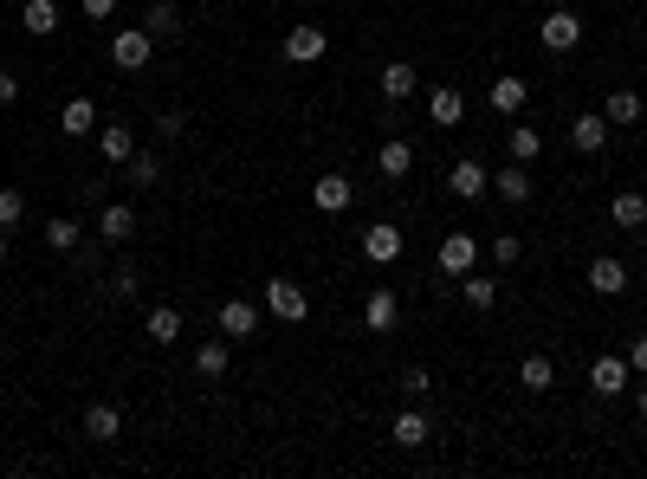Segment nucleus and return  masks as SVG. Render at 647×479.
Here are the masks:
<instances>
[{
    "label": "nucleus",
    "mask_w": 647,
    "mask_h": 479,
    "mask_svg": "<svg viewBox=\"0 0 647 479\" xmlns=\"http://www.w3.org/2000/svg\"><path fill=\"white\" fill-rule=\"evenodd\" d=\"M259 305H266L279 324H305L311 318V298H305V285H298V279H266V285H259Z\"/></svg>",
    "instance_id": "1"
},
{
    "label": "nucleus",
    "mask_w": 647,
    "mask_h": 479,
    "mask_svg": "<svg viewBox=\"0 0 647 479\" xmlns=\"http://www.w3.org/2000/svg\"><path fill=\"white\" fill-rule=\"evenodd\" d=\"M214 331L227 337V344L259 337V305H253V298H220V305H214Z\"/></svg>",
    "instance_id": "2"
},
{
    "label": "nucleus",
    "mask_w": 647,
    "mask_h": 479,
    "mask_svg": "<svg viewBox=\"0 0 647 479\" xmlns=\"http://www.w3.org/2000/svg\"><path fill=\"white\" fill-rule=\"evenodd\" d=\"M538 39H544V52H576V46H583V13H570V7L544 13V20H538Z\"/></svg>",
    "instance_id": "3"
},
{
    "label": "nucleus",
    "mask_w": 647,
    "mask_h": 479,
    "mask_svg": "<svg viewBox=\"0 0 647 479\" xmlns=\"http://www.w3.org/2000/svg\"><path fill=\"white\" fill-rule=\"evenodd\" d=\"M149 52H156V39H149L143 26H117V39H110V65H117V72H143Z\"/></svg>",
    "instance_id": "4"
},
{
    "label": "nucleus",
    "mask_w": 647,
    "mask_h": 479,
    "mask_svg": "<svg viewBox=\"0 0 647 479\" xmlns=\"http://www.w3.org/2000/svg\"><path fill=\"white\" fill-rule=\"evenodd\" d=\"M324 52H330V39H324L318 20H298L292 33H285V59H292V65H318Z\"/></svg>",
    "instance_id": "5"
},
{
    "label": "nucleus",
    "mask_w": 647,
    "mask_h": 479,
    "mask_svg": "<svg viewBox=\"0 0 647 479\" xmlns=\"http://www.w3.org/2000/svg\"><path fill=\"white\" fill-rule=\"evenodd\" d=\"M356 246H363V259H369V266H395L408 240H402V227L376 221V227H363V240H356Z\"/></svg>",
    "instance_id": "6"
},
{
    "label": "nucleus",
    "mask_w": 647,
    "mask_h": 479,
    "mask_svg": "<svg viewBox=\"0 0 647 479\" xmlns=\"http://www.w3.org/2000/svg\"><path fill=\"white\" fill-rule=\"evenodd\" d=\"M350 201H356L350 175H318V182H311V208L318 214H350Z\"/></svg>",
    "instance_id": "7"
},
{
    "label": "nucleus",
    "mask_w": 647,
    "mask_h": 479,
    "mask_svg": "<svg viewBox=\"0 0 647 479\" xmlns=\"http://www.w3.org/2000/svg\"><path fill=\"white\" fill-rule=\"evenodd\" d=\"M473 266H479V240L466 234V227H460V234H447V240H440V272H447V279H466Z\"/></svg>",
    "instance_id": "8"
},
{
    "label": "nucleus",
    "mask_w": 647,
    "mask_h": 479,
    "mask_svg": "<svg viewBox=\"0 0 647 479\" xmlns=\"http://www.w3.org/2000/svg\"><path fill=\"white\" fill-rule=\"evenodd\" d=\"M583 279H589V292H596V298H622V292H628V266H622L615 253L589 259V272H583Z\"/></svg>",
    "instance_id": "9"
},
{
    "label": "nucleus",
    "mask_w": 647,
    "mask_h": 479,
    "mask_svg": "<svg viewBox=\"0 0 647 479\" xmlns=\"http://www.w3.org/2000/svg\"><path fill=\"white\" fill-rule=\"evenodd\" d=\"M376 85H382V98H389V104H408L421 91V78H415V65H408V59H389L376 72Z\"/></svg>",
    "instance_id": "10"
},
{
    "label": "nucleus",
    "mask_w": 647,
    "mask_h": 479,
    "mask_svg": "<svg viewBox=\"0 0 647 479\" xmlns=\"http://www.w3.org/2000/svg\"><path fill=\"white\" fill-rule=\"evenodd\" d=\"M628 382H635L628 357H596V363H589V389H596V395H622Z\"/></svg>",
    "instance_id": "11"
},
{
    "label": "nucleus",
    "mask_w": 647,
    "mask_h": 479,
    "mask_svg": "<svg viewBox=\"0 0 647 479\" xmlns=\"http://www.w3.org/2000/svg\"><path fill=\"white\" fill-rule=\"evenodd\" d=\"M570 149L576 156H602L609 149V117H570Z\"/></svg>",
    "instance_id": "12"
},
{
    "label": "nucleus",
    "mask_w": 647,
    "mask_h": 479,
    "mask_svg": "<svg viewBox=\"0 0 647 479\" xmlns=\"http://www.w3.org/2000/svg\"><path fill=\"white\" fill-rule=\"evenodd\" d=\"M447 188H453V195H460V201H479V195H486V188H492V175L479 169L473 156H460V162H453V169H447Z\"/></svg>",
    "instance_id": "13"
},
{
    "label": "nucleus",
    "mask_w": 647,
    "mask_h": 479,
    "mask_svg": "<svg viewBox=\"0 0 647 479\" xmlns=\"http://www.w3.org/2000/svg\"><path fill=\"white\" fill-rule=\"evenodd\" d=\"M395 318H402V298H395L389 285H376V292L363 298V324L369 331H395Z\"/></svg>",
    "instance_id": "14"
},
{
    "label": "nucleus",
    "mask_w": 647,
    "mask_h": 479,
    "mask_svg": "<svg viewBox=\"0 0 647 479\" xmlns=\"http://www.w3.org/2000/svg\"><path fill=\"white\" fill-rule=\"evenodd\" d=\"M98 149H104L110 169H123V162L136 156V130H130V123H104V130H98Z\"/></svg>",
    "instance_id": "15"
},
{
    "label": "nucleus",
    "mask_w": 647,
    "mask_h": 479,
    "mask_svg": "<svg viewBox=\"0 0 647 479\" xmlns=\"http://www.w3.org/2000/svg\"><path fill=\"white\" fill-rule=\"evenodd\" d=\"M123 434V408L117 402H91L85 408V441H117Z\"/></svg>",
    "instance_id": "16"
},
{
    "label": "nucleus",
    "mask_w": 647,
    "mask_h": 479,
    "mask_svg": "<svg viewBox=\"0 0 647 479\" xmlns=\"http://www.w3.org/2000/svg\"><path fill=\"white\" fill-rule=\"evenodd\" d=\"M98 234L110 246H123V240L136 234V208H130V201H110V208H98Z\"/></svg>",
    "instance_id": "17"
},
{
    "label": "nucleus",
    "mask_w": 647,
    "mask_h": 479,
    "mask_svg": "<svg viewBox=\"0 0 647 479\" xmlns=\"http://www.w3.org/2000/svg\"><path fill=\"white\" fill-rule=\"evenodd\" d=\"M408 169H415V143H402V136H395V143L376 149V175H382V182H402Z\"/></svg>",
    "instance_id": "18"
},
{
    "label": "nucleus",
    "mask_w": 647,
    "mask_h": 479,
    "mask_svg": "<svg viewBox=\"0 0 647 479\" xmlns=\"http://www.w3.org/2000/svg\"><path fill=\"white\" fill-rule=\"evenodd\" d=\"M428 117H434V130H453V123L466 117V98H460L453 85H434V91H428Z\"/></svg>",
    "instance_id": "19"
},
{
    "label": "nucleus",
    "mask_w": 647,
    "mask_h": 479,
    "mask_svg": "<svg viewBox=\"0 0 647 479\" xmlns=\"http://www.w3.org/2000/svg\"><path fill=\"white\" fill-rule=\"evenodd\" d=\"M525 98H531V85H525L518 72L492 78V111H505V117H512V111H525Z\"/></svg>",
    "instance_id": "20"
},
{
    "label": "nucleus",
    "mask_w": 647,
    "mask_h": 479,
    "mask_svg": "<svg viewBox=\"0 0 647 479\" xmlns=\"http://www.w3.org/2000/svg\"><path fill=\"white\" fill-rule=\"evenodd\" d=\"M20 26H26L33 39L59 33V0H26V7H20Z\"/></svg>",
    "instance_id": "21"
},
{
    "label": "nucleus",
    "mask_w": 647,
    "mask_h": 479,
    "mask_svg": "<svg viewBox=\"0 0 647 479\" xmlns=\"http://www.w3.org/2000/svg\"><path fill=\"white\" fill-rule=\"evenodd\" d=\"M602 117H609V130H615V123H641L647 117V104H641V91H609V104H602Z\"/></svg>",
    "instance_id": "22"
},
{
    "label": "nucleus",
    "mask_w": 647,
    "mask_h": 479,
    "mask_svg": "<svg viewBox=\"0 0 647 479\" xmlns=\"http://www.w3.org/2000/svg\"><path fill=\"white\" fill-rule=\"evenodd\" d=\"M143 33L149 39H182V13H175V0H156V7L143 13Z\"/></svg>",
    "instance_id": "23"
},
{
    "label": "nucleus",
    "mask_w": 647,
    "mask_h": 479,
    "mask_svg": "<svg viewBox=\"0 0 647 479\" xmlns=\"http://www.w3.org/2000/svg\"><path fill=\"white\" fill-rule=\"evenodd\" d=\"M389 441L395 447H428V415H421V408H402L395 428H389Z\"/></svg>",
    "instance_id": "24"
},
{
    "label": "nucleus",
    "mask_w": 647,
    "mask_h": 479,
    "mask_svg": "<svg viewBox=\"0 0 647 479\" xmlns=\"http://www.w3.org/2000/svg\"><path fill=\"white\" fill-rule=\"evenodd\" d=\"M492 188H499L505 201H518V208H525V201H531V162H512V169H499V175H492Z\"/></svg>",
    "instance_id": "25"
},
{
    "label": "nucleus",
    "mask_w": 647,
    "mask_h": 479,
    "mask_svg": "<svg viewBox=\"0 0 647 479\" xmlns=\"http://www.w3.org/2000/svg\"><path fill=\"white\" fill-rule=\"evenodd\" d=\"M609 214H615V227H628V234H635V227H647V195H635V188H622V195L609 201Z\"/></svg>",
    "instance_id": "26"
},
{
    "label": "nucleus",
    "mask_w": 647,
    "mask_h": 479,
    "mask_svg": "<svg viewBox=\"0 0 647 479\" xmlns=\"http://www.w3.org/2000/svg\"><path fill=\"white\" fill-rule=\"evenodd\" d=\"M518 382H525V389H531V395H544V389H550V382H557V363H550V357H544V350H531V357H525V363H518Z\"/></svg>",
    "instance_id": "27"
},
{
    "label": "nucleus",
    "mask_w": 647,
    "mask_h": 479,
    "mask_svg": "<svg viewBox=\"0 0 647 479\" xmlns=\"http://www.w3.org/2000/svg\"><path fill=\"white\" fill-rule=\"evenodd\" d=\"M143 331H149V344H175V337H182V311H175V305H156L143 318Z\"/></svg>",
    "instance_id": "28"
},
{
    "label": "nucleus",
    "mask_w": 647,
    "mask_h": 479,
    "mask_svg": "<svg viewBox=\"0 0 647 479\" xmlns=\"http://www.w3.org/2000/svg\"><path fill=\"white\" fill-rule=\"evenodd\" d=\"M78 240H85V227H78L72 214H52L46 221V246L52 253H78Z\"/></svg>",
    "instance_id": "29"
},
{
    "label": "nucleus",
    "mask_w": 647,
    "mask_h": 479,
    "mask_svg": "<svg viewBox=\"0 0 647 479\" xmlns=\"http://www.w3.org/2000/svg\"><path fill=\"white\" fill-rule=\"evenodd\" d=\"M460 298H466L473 311H492V305H499V279H479V272H466V279H460Z\"/></svg>",
    "instance_id": "30"
},
{
    "label": "nucleus",
    "mask_w": 647,
    "mask_h": 479,
    "mask_svg": "<svg viewBox=\"0 0 647 479\" xmlns=\"http://www.w3.org/2000/svg\"><path fill=\"white\" fill-rule=\"evenodd\" d=\"M59 123H65V136H91V130H98V104H91V98H72Z\"/></svg>",
    "instance_id": "31"
},
{
    "label": "nucleus",
    "mask_w": 647,
    "mask_h": 479,
    "mask_svg": "<svg viewBox=\"0 0 647 479\" xmlns=\"http://www.w3.org/2000/svg\"><path fill=\"white\" fill-rule=\"evenodd\" d=\"M544 156V130L538 123H518L512 130V162H538Z\"/></svg>",
    "instance_id": "32"
},
{
    "label": "nucleus",
    "mask_w": 647,
    "mask_h": 479,
    "mask_svg": "<svg viewBox=\"0 0 647 479\" xmlns=\"http://www.w3.org/2000/svg\"><path fill=\"white\" fill-rule=\"evenodd\" d=\"M123 169H130V182H136V188H156V182H162V162H156V149H136V156L123 162Z\"/></svg>",
    "instance_id": "33"
},
{
    "label": "nucleus",
    "mask_w": 647,
    "mask_h": 479,
    "mask_svg": "<svg viewBox=\"0 0 647 479\" xmlns=\"http://www.w3.org/2000/svg\"><path fill=\"white\" fill-rule=\"evenodd\" d=\"M195 369L201 376H227V337H208V344L195 350Z\"/></svg>",
    "instance_id": "34"
},
{
    "label": "nucleus",
    "mask_w": 647,
    "mask_h": 479,
    "mask_svg": "<svg viewBox=\"0 0 647 479\" xmlns=\"http://www.w3.org/2000/svg\"><path fill=\"white\" fill-rule=\"evenodd\" d=\"M26 221V195L20 188H0V227H20Z\"/></svg>",
    "instance_id": "35"
},
{
    "label": "nucleus",
    "mask_w": 647,
    "mask_h": 479,
    "mask_svg": "<svg viewBox=\"0 0 647 479\" xmlns=\"http://www.w3.org/2000/svg\"><path fill=\"white\" fill-rule=\"evenodd\" d=\"M136 285H143V272H136L130 259H117V272H110V292H117V298H136Z\"/></svg>",
    "instance_id": "36"
},
{
    "label": "nucleus",
    "mask_w": 647,
    "mask_h": 479,
    "mask_svg": "<svg viewBox=\"0 0 647 479\" xmlns=\"http://www.w3.org/2000/svg\"><path fill=\"white\" fill-rule=\"evenodd\" d=\"M428 389H434V376H428V369H402V395H408V402H421Z\"/></svg>",
    "instance_id": "37"
},
{
    "label": "nucleus",
    "mask_w": 647,
    "mask_h": 479,
    "mask_svg": "<svg viewBox=\"0 0 647 479\" xmlns=\"http://www.w3.org/2000/svg\"><path fill=\"white\" fill-rule=\"evenodd\" d=\"M518 253H525V240H518V234H499V240H492V259H499V266H518Z\"/></svg>",
    "instance_id": "38"
},
{
    "label": "nucleus",
    "mask_w": 647,
    "mask_h": 479,
    "mask_svg": "<svg viewBox=\"0 0 647 479\" xmlns=\"http://www.w3.org/2000/svg\"><path fill=\"white\" fill-rule=\"evenodd\" d=\"M156 130H162V136H169V143H175V136L188 130V117H182V111H162V117H156Z\"/></svg>",
    "instance_id": "39"
},
{
    "label": "nucleus",
    "mask_w": 647,
    "mask_h": 479,
    "mask_svg": "<svg viewBox=\"0 0 647 479\" xmlns=\"http://www.w3.org/2000/svg\"><path fill=\"white\" fill-rule=\"evenodd\" d=\"M622 357H628V369H635V376H647V337H635V344H628Z\"/></svg>",
    "instance_id": "40"
},
{
    "label": "nucleus",
    "mask_w": 647,
    "mask_h": 479,
    "mask_svg": "<svg viewBox=\"0 0 647 479\" xmlns=\"http://www.w3.org/2000/svg\"><path fill=\"white\" fill-rule=\"evenodd\" d=\"M78 7H85V20H110V13H117V0H78Z\"/></svg>",
    "instance_id": "41"
},
{
    "label": "nucleus",
    "mask_w": 647,
    "mask_h": 479,
    "mask_svg": "<svg viewBox=\"0 0 647 479\" xmlns=\"http://www.w3.org/2000/svg\"><path fill=\"white\" fill-rule=\"evenodd\" d=\"M13 98H20V78H13V72H0V104H13Z\"/></svg>",
    "instance_id": "42"
},
{
    "label": "nucleus",
    "mask_w": 647,
    "mask_h": 479,
    "mask_svg": "<svg viewBox=\"0 0 647 479\" xmlns=\"http://www.w3.org/2000/svg\"><path fill=\"white\" fill-rule=\"evenodd\" d=\"M635 408H641V421H647V382H641V389H635Z\"/></svg>",
    "instance_id": "43"
},
{
    "label": "nucleus",
    "mask_w": 647,
    "mask_h": 479,
    "mask_svg": "<svg viewBox=\"0 0 647 479\" xmlns=\"http://www.w3.org/2000/svg\"><path fill=\"white\" fill-rule=\"evenodd\" d=\"M0 259H7V227H0Z\"/></svg>",
    "instance_id": "44"
}]
</instances>
